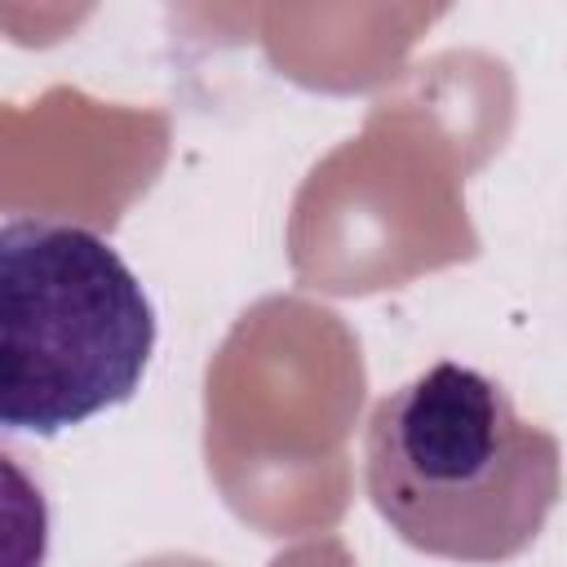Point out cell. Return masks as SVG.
Returning <instances> with one entry per match:
<instances>
[{
	"instance_id": "6da1fadb",
	"label": "cell",
	"mask_w": 567,
	"mask_h": 567,
	"mask_svg": "<svg viewBox=\"0 0 567 567\" xmlns=\"http://www.w3.org/2000/svg\"><path fill=\"white\" fill-rule=\"evenodd\" d=\"M363 487L403 545L452 563H505L545 532L563 492V447L496 377L443 359L377 399Z\"/></svg>"
},
{
	"instance_id": "3957f363",
	"label": "cell",
	"mask_w": 567,
	"mask_h": 567,
	"mask_svg": "<svg viewBox=\"0 0 567 567\" xmlns=\"http://www.w3.org/2000/svg\"><path fill=\"white\" fill-rule=\"evenodd\" d=\"M53 545V509L40 478L0 447V567H44Z\"/></svg>"
},
{
	"instance_id": "7a4b0ae2",
	"label": "cell",
	"mask_w": 567,
	"mask_h": 567,
	"mask_svg": "<svg viewBox=\"0 0 567 567\" xmlns=\"http://www.w3.org/2000/svg\"><path fill=\"white\" fill-rule=\"evenodd\" d=\"M159 337L133 266L62 217L0 221V430L58 439L128 403Z\"/></svg>"
}]
</instances>
